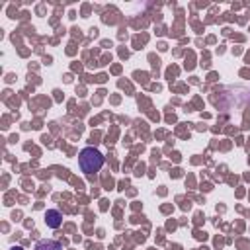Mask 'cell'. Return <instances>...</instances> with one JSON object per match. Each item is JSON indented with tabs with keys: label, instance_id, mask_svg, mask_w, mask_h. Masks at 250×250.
Here are the masks:
<instances>
[{
	"label": "cell",
	"instance_id": "6da1fadb",
	"mask_svg": "<svg viewBox=\"0 0 250 250\" xmlns=\"http://www.w3.org/2000/svg\"><path fill=\"white\" fill-rule=\"evenodd\" d=\"M104 162H105L104 154L94 146H86L78 154V166L84 174H96L104 166Z\"/></svg>",
	"mask_w": 250,
	"mask_h": 250
},
{
	"label": "cell",
	"instance_id": "277c9868",
	"mask_svg": "<svg viewBox=\"0 0 250 250\" xmlns=\"http://www.w3.org/2000/svg\"><path fill=\"white\" fill-rule=\"evenodd\" d=\"M10 250H23V248H21V246H12Z\"/></svg>",
	"mask_w": 250,
	"mask_h": 250
},
{
	"label": "cell",
	"instance_id": "3957f363",
	"mask_svg": "<svg viewBox=\"0 0 250 250\" xmlns=\"http://www.w3.org/2000/svg\"><path fill=\"white\" fill-rule=\"evenodd\" d=\"M35 250H62V244L59 240H39Z\"/></svg>",
	"mask_w": 250,
	"mask_h": 250
},
{
	"label": "cell",
	"instance_id": "7a4b0ae2",
	"mask_svg": "<svg viewBox=\"0 0 250 250\" xmlns=\"http://www.w3.org/2000/svg\"><path fill=\"white\" fill-rule=\"evenodd\" d=\"M45 223H47V227H51V229H59L61 223H62V215H61V211H57V209H49V211L45 213Z\"/></svg>",
	"mask_w": 250,
	"mask_h": 250
}]
</instances>
